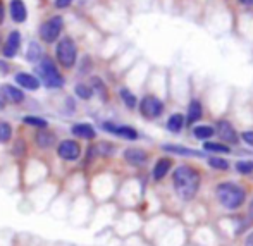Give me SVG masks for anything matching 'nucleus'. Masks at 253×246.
Returning a JSON list of instances; mask_svg holds the SVG:
<instances>
[{
	"label": "nucleus",
	"instance_id": "nucleus-38",
	"mask_svg": "<svg viewBox=\"0 0 253 246\" xmlns=\"http://www.w3.org/2000/svg\"><path fill=\"white\" fill-rule=\"evenodd\" d=\"M0 50H2V37H0Z\"/></svg>",
	"mask_w": 253,
	"mask_h": 246
},
{
	"label": "nucleus",
	"instance_id": "nucleus-24",
	"mask_svg": "<svg viewBox=\"0 0 253 246\" xmlns=\"http://www.w3.org/2000/svg\"><path fill=\"white\" fill-rule=\"evenodd\" d=\"M195 136L198 138V140H209V138H212L213 136V127H210V126H197L195 127Z\"/></svg>",
	"mask_w": 253,
	"mask_h": 246
},
{
	"label": "nucleus",
	"instance_id": "nucleus-23",
	"mask_svg": "<svg viewBox=\"0 0 253 246\" xmlns=\"http://www.w3.org/2000/svg\"><path fill=\"white\" fill-rule=\"evenodd\" d=\"M23 123L26 124V126L38 127V129H43V127L48 126L47 119H43V117H37V116H26V117H23Z\"/></svg>",
	"mask_w": 253,
	"mask_h": 246
},
{
	"label": "nucleus",
	"instance_id": "nucleus-28",
	"mask_svg": "<svg viewBox=\"0 0 253 246\" xmlns=\"http://www.w3.org/2000/svg\"><path fill=\"white\" fill-rule=\"evenodd\" d=\"M207 152H213V153H229V145H220V143H205Z\"/></svg>",
	"mask_w": 253,
	"mask_h": 246
},
{
	"label": "nucleus",
	"instance_id": "nucleus-31",
	"mask_svg": "<svg viewBox=\"0 0 253 246\" xmlns=\"http://www.w3.org/2000/svg\"><path fill=\"white\" fill-rule=\"evenodd\" d=\"M71 3H73V0H55V2H53V5H55L57 9H67Z\"/></svg>",
	"mask_w": 253,
	"mask_h": 246
},
{
	"label": "nucleus",
	"instance_id": "nucleus-17",
	"mask_svg": "<svg viewBox=\"0 0 253 246\" xmlns=\"http://www.w3.org/2000/svg\"><path fill=\"white\" fill-rule=\"evenodd\" d=\"M35 140H37V145L40 148H50L55 145V134L52 131H48L47 127H43V129H40L37 133Z\"/></svg>",
	"mask_w": 253,
	"mask_h": 246
},
{
	"label": "nucleus",
	"instance_id": "nucleus-20",
	"mask_svg": "<svg viewBox=\"0 0 253 246\" xmlns=\"http://www.w3.org/2000/svg\"><path fill=\"white\" fill-rule=\"evenodd\" d=\"M202 105L200 102H197V100H193V102L190 103V109H188V124H193L197 123L198 119H202Z\"/></svg>",
	"mask_w": 253,
	"mask_h": 246
},
{
	"label": "nucleus",
	"instance_id": "nucleus-19",
	"mask_svg": "<svg viewBox=\"0 0 253 246\" xmlns=\"http://www.w3.org/2000/svg\"><path fill=\"white\" fill-rule=\"evenodd\" d=\"M42 57H43V50H42L40 43L30 41V47H28V52H26L28 62H38V60H42Z\"/></svg>",
	"mask_w": 253,
	"mask_h": 246
},
{
	"label": "nucleus",
	"instance_id": "nucleus-12",
	"mask_svg": "<svg viewBox=\"0 0 253 246\" xmlns=\"http://www.w3.org/2000/svg\"><path fill=\"white\" fill-rule=\"evenodd\" d=\"M16 83L19 84L21 88H24V90H30V91H37L38 88H40V80H38L37 76H33V74L30 73H17L16 74Z\"/></svg>",
	"mask_w": 253,
	"mask_h": 246
},
{
	"label": "nucleus",
	"instance_id": "nucleus-11",
	"mask_svg": "<svg viewBox=\"0 0 253 246\" xmlns=\"http://www.w3.org/2000/svg\"><path fill=\"white\" fill-rule=\"evenodd\" d=\"M217 134H219V138L224 141V143H231V145H236L238 141V134L236 131H234V127L231 126L227 121H219L217 123Z\"/></svg>",
	"mask_w": 253,
	"mask_h": 246
},
{
	"label": "nucleus",
	"instance_id": "nucleus-32",
	"mask_svg": "<svg viewBox=\"0 0 253 246\" xmlns=\"http://www.w3.org/2000/svg\"><path fill=\"white\" fill-rule=\"evenodd\" d=\"M243 140L247 141L250 147H253V131H247V133H243Z\"/></svg>",
	"mask_w": 253,
	"mask_h": 246
},
{
	"label": "nucleus",
	"instance_id": "nucleus-30",
	"mask_svg": "<svg viewBox=\"0 0 253 246\" xmlns=\"http://www.w3.org/2000/svg\"><path fill=\"white\" fill-rule=\"evenodd\" d=\"M236 169L240 174H250L253 170V162H238Z\"/></svg>",
	"mask_w": 253,
	"mask_h": 246
},
{
	"label": "nucleus",
	"instance_id": "nucleus-25",
	"mask_svg": "<svg viewBox=\"0 0 253 246\" xmlns=\"http://www.w3.org/2000/svg\"><path fill=\"white\" fill-rule=\"evenodd\" d=\"M12 138V127L5 121H0V143H7Z\"/></svg>",
	"mask_w": 253,
	"mask_h": 246
},
{
	"label": "nucleus",
	"instance_id": "nucleus-18",
	"mask_svg": "<svg viewBox=\"0 0 253 246\" xmlns=\"http://www.w3.org/2000/svg\"><path fill=\"white\" fill-rule=\"evenodd\" d=\"M170 165H172L170 159H160V160H157L155 167H153V177H155V181L164 179V177H166V174L169 172Z\"/></svg>",
	"mask_w": 253,
	"mask_h": 246
},
{
	"label": "nucleus",
	"instance_id": "nucleus-36",
	"mask_svg": "<svg viewBox=\"0 0 253 246\" xmlns=\"http://www.w3.org/2000/svg\"><path fill=\"white\" fill-rule=\"evenodd\" d=\"M248 215H250V219L253 220V200H252V203H250V208H248Z\"/></svg>",
	"mask_w": 253,
	"mask_h": 246
},
{
	"label": "nucleus",
	"instance_id": "nucleus-4",
	"mask_svg": "<svg viewBox=\"0 0 253 246\" xmlns=\"http://www.w3.org/2000/svg\"><path fill=\"white\" fill-rule=\"evenodd\" d=\"M55 57L57 62L60 64L66 69H71V67L76 66L78 62V47L74 43V40L71 37H64L59 40L55 47Z\"/></svg>",
	"mask_w": 253,
	"mask_h": 246
},
{
	"label": "nucleus",
	"instance_id": "nucleus-27",
	"mask_svg": "<svg viewBox=\"0 0 253 246\" xmlns=\"http://www.w3.org/2000/svg\"><path fill=\"white\" fill-rule=\"evenodd\" d=\"M209 164L213 169H219V170L229 169V162H227L226 159H220V157H212V159H209Z\"/></svg>",
	"mask_w": 253,
	"mask_h": 246
},
{
	"label": "nucleus",
	"instance_id": "nucleus-37",
	"mask_svg": "<svg viewBox=\"0 0 253 246\" xmlns=\"http://www.w3.org/2000/svg\"><path fill=\"white\" fill-rule=\"evenodd\" d=\"M241 3H245V5H253V0H240Z\"/></svg>",
	"mask_w": 253,
	"mask_h": 246
},
{
	"label": "nucleus",
	"instance_id": "nucleus-15",
	"mask_svg": "<svg viewBox=\"0 0 253 246\" xmlns=\"http://www.w3.org/2000/svg\"><path fill=\"white\" fill-rule=\"evenodd\" d=\"M124 159H126V162H129L131 165H143V164L148 160V155L145 150L127 148L126 152H124Z\"/></svg>",
	"mask_w": 253,
	"mask_h": 246
},
{
	"label": "nucleus",
	"instance_id": "nucleus-1",
	"mask_svg": "<svg viewBox=\"0 0 253 246\" xmlns=\"http://www.w3.org/2000/svg\"><path fill=\"white\" fill-rule=\"evenodd\" d=\"M172 184L181 200H184V202L193 200L195 195L198 193V188H200V174L193 167L181 165L174 170Z\"/></svg>",
	"mask_w": 253,
	"mask_h": 246
},
{
	"label": "nucleus",
	"instance_id": "nucleus-7",
	"mask_svg": "<svg viewBox=\"0 0 253 246\" xmlns=\"http://www.w3.org/2000/svg\"><path fill=\"white\" fill-rule=\"evenodd\" d=\"M57 155L66 162H74L81 157V147L76 140H64L57 147Z\"/></svg>",
	"mask_w": 253,
	"mask_h": 246
},
{
	"label": "nucleus",
	"instance_id": "nucleus-35",
	"mask_svg": "<svg viewBox=\"0 0 253 246\" xmlns=\"http://www.w3.org/2000/svg\"><path fill=\"white\" fill-rule=\"evenodd\" d=\"M247 246H253V233L247 238Z\"/></svg>",
	"mask_w": 253,
	"mask_h": 246
},
{
	"label": "nucleus",
	"instance_id": "nucleus-10",
	"mask_svg": "<svg viewBox=\"0 0 253 246\" xmlns=\"http://www.w3.org/2000/svg\"><path fill=\"white\" fill-rule=\"evenodd\" d=\"M0 98L9 103H23L24 102V91L14 84H2L0 86Z\"/></svg>",
	"mask_w": 253,
	"mask_h": 246
},
{
	"label": "nucleus",
	"instance_id": "nucleus-5",
	"mask_svg": "<svg viewBox=\"0 0 253 246\" xmlns=\"http://www.w3.org/2000/svg\"><path fill=\"white\" fill-rule=\"evenodd\" d=\"M64 30V19L62 16H53L50 19H47L43 24L40 26V38L43 43L50 45L55 43L59 40L60 33Z\"/></svg>",
	"mask_w": 253,
	"mask_h": 246
},
{
	"label": "nucleus",
	"instance_id": "nucleus-33",
	"mask_svg": "<svg viewBox=\"0 0 253 246\" xmlns=\"http://www.w3.org/2000/svg\"><path fill=\"white\" fill-rule=\"evenodd\" d=\"M0 73H3V74L9 73V64H7L5 60H2V59H0Z\"/></svg>",
	"mask_w": 253,
	"mask_h": 246
},
{
	"label": "nucleus",
	"instance_id": "nucleus-9",
	"mask_svg": "<svg viewBox=\"0 0 253 246\" xmlns=\"http://www.w3.org/2000/svg\"><path fill=\"white\" fill-rule=\"evenodd\" d=\"M102 129L110 134H116V136L124 138V140H129V141H133L138 138L136 129H133L131 126H117V124H114V123H103Z\"/></svg>",
	"mask_w": 253,
	"mask_h": 246
},
{
	"label": "nucleus",
	"instance_id": "nucleus-16",
	"mask_svg": "<svg viewBox=\"0 0 253 246\" xmlns=\"http://www.w3.org/2000/svg\"><path fill=\"white\" fill-rule=\"evenodd\" d=\"M162 150H166V152L177 153V155H183V157H197V159H203V157H205V153H202L200 150L179 147V145H164Z\"/></svg>",
	"mask_w": 253,
	"mask_h": 246
},
{
	"label": "nucleus",
	"instance_id": "nucleus-22",
	"mask_svg": "<svg viewBox=\"0 0 253 246\" xmlns=\"http://www.w3.org/2000/svg\"><path fill=\"white\" fill-rule=\"evenodd\" d=\"M74 93H76L78 98L81 100H90L93 97V88L90 84H84V83H78L76 88H74Z\"/></svg>",
	"mask_w": 253,
	"mask_h": 246
},
{
	"label": "nucleus",
	"instance_id": "nucleus-14",
	"mask_svg": "<svg viewBox=\"0 0 253 246\" xmlns=\"http://www.w3.org/2000/svg\"><path fill=\"white\" fill-rule=\"evenodd\" d=\"M71 133H73L74 136H78V138H83V140H95V136H97V131H95V127L91 126V124H88V123L73 124V127H71Z\"/></svg>",
	"mask_w": 253,
	"mask_h": 246
},
{
	"label": "nucleus",
	"instance_id": "nucleus-6",
	"mask_svg": "<svg viewBox=\"0 0 253 246\" xmlns=\"http://www.w3.org/2000/svg\"><path fill=\"white\" fill-rule=\"evenodd\" d=\"M140 112H141V116L147 117V119H157L159 116H162L164 103L160 102V100L157 98V97H152V95H148V97L141 98Z\"/></svg>",
	"mask_w": 253,
	"mask_h": 246
},
{
	"label": "nucleus",
	"instance_id": "nucleus-34",
	"mask_svg": "<svg viewBox=\"0 0 253 246\" xmlns=\"http://www.w3.org/2000/svg\"><path fill=\"white\" fill-rule=\"evenodd\" d=\"M3 19H5V7H3V2L0 0V24L3 23Z\"/></svg>",
	"mask_w": 253,
	"mask_h": 246
},
{
	"label": "nucleus",
	"instance_id": "nucleus-26",
	"mask_svg": "<svg viewBox=\"0 0 253 246\" xmlns=\"http://www.w3.org/2000/svg\"><path fill=\"white\" fill-rule=\"evenodd\" d=\"M121 98H123L124 105H126L127 109H134V107H136V97H134L129 90H126V88L121 90Z\"/></svg>",
	"mask_w": 253,
	"mask_h": 246
},
{
	"label": "nucleus",
	"instance_id": "nucleus-13",
	"mask_svg": "<svg viewBox=\"0 0 253 246\" xmlns=\"http://www.w3.org/2000/svg\"><path fill=\"white\" fill-rule=\"evenodd\" d=\"M9 10H10V19H12L14 23H24V21H26L28 9L23 0H10Z\"/></svg>",
	"mask_w": 253,
	"mask_h": 246
},
{
	"label": "nucleus",
	"instance_id": "nucleus-8",
	"mask_svg": "<svg viewBox=\"0 0 253 246\" xmlns=\"http://www.w3.org/2000/svg\"><path fill=\"white\" fill-rule=\"evenodd\" d=\"M21 41H23V38H21L19 31H10L9 37H7V40H5V43L2 45V55L5 57V59H12V57H16L17 52H19V48H21Z\"/></svg>",
	"mask_w": 253,
	"mask_h": 246
},
{
	"label": "nucleus",
	"instance_id": "nucleus-2",
	"mask_svg": "<svg viewBox=\"0 0 253 246\" xmlns=\"http://www.w3.org/2000/svg\"><path fill=\"white\" fill-rule=\"evenodd\" d=\"M37 71H38V74H40L42 83H43L45 88H48V90H57V88L64 86V76L59 73L57 64L53 62V59H50V57H47V55L42 57Z\"/></svg>",
	"mask_w": 253,
	"mask_h": 246
},
{
	"label": "nucleus",
	"instance_id": "nucleus-21",
	"mask_svg": "<svg viewBox=\"0 0 253 246\" xmlns=\"http://www.w3.org/2000/svg\"><path fill=\"white\" fill-rule=\"evenodd\" d=\"M184 126V119L181 114H174V116L169 117V121H167V129L172 131V133H179L181 129H183Z\"/></svg>",
	"mask_w": 253,
	"mask_h": 246
},
{
	"label": "nucleus",
	"instance_id": "nucleus-29",
	"mask_svg": "<svg viewBox=\"0 0 253 246\" xmlns=\"http://www.w3.org/2000/svg\"><path fill=\"white\" fill-rule=\"evenodd\" d=\"M91 88H93V91H98V93L102 95L103 100H105L107 97V90H105V84H103V81L100 80V78H91V84H90Z\"/></svg>",
	"mask_w": 253,
	"mask_h": 246
},
{
	"label": "nucleus",
	"instance_id": "nucleus-3",
	"mask_svg": "<svg viewBox=\"0 0 253 246\" xmlns=\"http://www.w3.org/2000/svg\"><path fill=\"white\" fill-rule=\"evenodd\" d=\"M217 198L222 203V206H226V208H229V210H234L243 205L245 191L233 183H224L217 186Z\"/></svg>",
	"mask_w": 253,
	"mask_h": 246
}]
</instances>
